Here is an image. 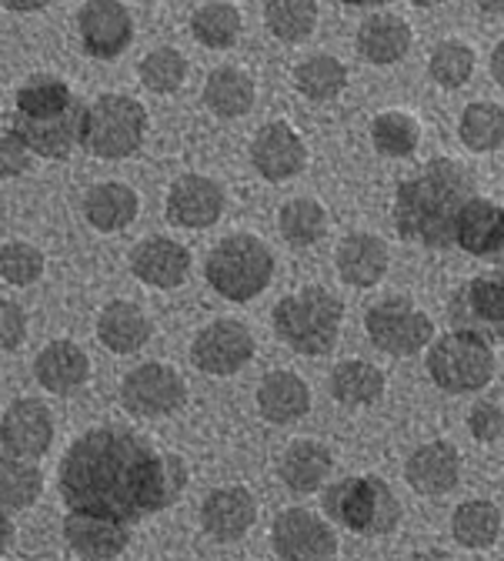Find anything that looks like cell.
<instances>
[{"instance_id":"8d00e7d4","label":"cell","mask_w":504,"mask_h":561,"mask_svg":"<svg viewBox=\"0 0 504 561\" xmlns=\"http://www.w3.org/2000/svg\"><path fill=\"white\" fill-rule=\"evenodd\" d=\"M458 137H461V145L474 154L497 151L504 145V107L488 104V101L468 104L461 121H458Z\"/></svg>"},{"instance_id":"4dcf8cb0","label":"cell","mask_w":504,"mask_h":561,"mask_svg":"<svg viewBox=\"0 0 504 561\" xmlns=\"http://www.w3.org/2000/svg\"><path fill=\"white\" fill-rule=\"evenodd\" d=\"M385 385L388 381H385V371L378 365L357 362V358L341 362L331 371V381H328L334 401H341L344 408H368V404H375L385 394Z\"/></svg>"},{"instance_id":"f546056e","label":"cell","mask_w":504,"mask_h":561,"mask_svg":"<svg viewBox=\"0 0 504 561\" xmlns=\"http://www.w3.org/2000/svg\"><path fill=\"white\" fill-rule=\"evenodd\" d=\"M254 81L241 67H214L204 81V104L218 117H244L254 107Z\"/></svg>"},{"instance_id":"836d02e7","label":"cell","mask_w":504,"mask_h":561,"mask_svg":"<svg viewBox=\"0 0 504 561\" xmlns=\"http://www.w3.org/2000/svg\"><path fill=\"white\" fill-rule=\"evenodd\" d=\"M451 535L461 548H471V551L491 548L501 535V508L484 499H471L458 505L451 515Z\"/></svg>"},{"instance_id":"ffe728a7","label":"cell","mask_w":504,"mask_h":561,"mask_svg":"<svg viewBox=\"0 0 504 561\" xmlns=\"http://www.w3.org/2000/svg\"><path fill=\"white\" fill-rule=\"evenodd\" d=\"M130 274L151 288H181L191 274V251L174 238H144L130 251Z\"/></svg>"},{"instance_id":"1f68e13d","label":"cell","mask_w":504,"mask_h":561,"mask_svg":"<svg viewBox=\"0 0 504 561\" xmlns=\"http://www.w3.org/2000/svg\"><path fill=\"white\" fill-rule=\"evenodd\" d=\"M41 499V471L31 465V458L0 451V508L4 512H24Z\"/></svg>"},{"instance_id":"7a4b0ae2","label":"cell","mask_w":504,"mask_h":561,"mask_svg":"<svg viewBox=\"0 0 504 561\" xmlns=\"http://www.w3.org/2000/svg\"><path fill=\"white\" fill-rule=\"evenodd\" d=\"M474 197V178L455 158H435L404 178L394 194V228L404 241L451 248L461 207Z\"/></svg>"},{"instance_id":"f5cc1de1","label":"cell","mask_w":504,"mask_h":561,"mask_svg":"<svg viewBox=\"0 0 504 561\" xmlns=\"http://www.w3.org/2000/svg\"><path fill=\"white\" fill-rule=\"evenodd\" d=\"M491 264H494L497 271H504V244H501V248H497V251L491 254Z\"/></svg>"},{"instance_id":"2e32d148","label":"cell","mask_w":504,"mask_h":561,"mask_svg":"<svg viewBox=\"0 0 504 561\" xmlns=\"http://www.w3.org/2000/svg\"><path fill=\"white\" fill-rule=\"evenodd\" d=\"M84 111L88 104L75 101L64 114L54 117H14V130L24 137V145L31 148V154H41L47 161H64L75 145H81V127H84Z\"/></svg>"},{"instance_id":"52a82bcc","label":"cell","mask_w":504,"mask_h":561,"mask_svg":"<svg viewBox=\"0 0 504 561\" xmlns=\"http://www.w3.org/2000/svg\"><path fill=\"white\" fill-rule=\"evenodd\" d=\"M427 375L448 394H471L494 378L491 341L471 331H448L427 347Z\"/></svg>"},{"instance_id":"b9f144b4","label":"cell","mask_w":504,"mask_h":561,"mask_svg":"<svg viewBox=\"0 0 504 561\" xmlns=\"http://www.w3.org/2000/svg\"><path fill=\"white\" fill-rule=\"evenodd\" d=\"M137 75H140V84L148 91L174 94V91H181V84L187 78V60L174 47H158L137 64Z\"/></svg>"},{"instance_id":"e575fe53","label":"cell","mask_w":504,"mask_h":561,"mask_svg":"<svg viewBox=\"0 0 504 561\" xmlns=\"http://www.w3.org/2000/svg\"><path fill=\"white\" fill-rule=\"evenodd\" d=\"M318 0H267L264 4V24L271 37L284 44H301L318 27Z\"/></svg>"},{"instance_id":"484cf974","label":"cell","mask_w":504,"mask_h":561,"mask_svg":"<svg viewBox=\"0 0 504 561\" xmlns=\"http://www.w3.org/2000/svg\"><path fill=\"white\" fill-rule=\"evenodd\" d=\"M257 411L271 425H295L311 411V388L295 371H271L257 385Z\"/></svg>"},{"instance_id":"30bf717a","label":"cell","mask_w":504,"mask_h":561,"mask_svg":"<svg viewBox=\"0 0 504 561\" xmlns=\"http://www.w3.org/2000/svg\"><path fill=\"white\" fill-rule=\"evenodd\" d=\"M187 401V385L181 371L161 362L137 365L121 381V404L134 417H164L181 411Z\"/></svg>"},{"instance_id":"7dc6e473","label":"cell","mask_w":504,"mask_h":561,"mask_svg":"<svg viewBox=\"0 0 504 561\" xmlns=\"http://www.w3.org/2000/svg\"><path fill=\"white\" fill-rule=\"evenodd\" d=\"M14 545V522H11V512L0 508V554H8Z\"/></svg>"},{"instance_id":"4316f807","label":"cell","mask_w":504,"mask_h":561,"mask_svg":"<svg viewBox=\"0 0 504 561\" xmlns=\"http://www.w3.org/2000/svg\"><path fill=\"white\" fill-rule=\"evenodd\" d=\"M137 207H140V201H137L134 187H127L121 181L94 184L84 194V218L94 231H104V234L130 228L137 218Z\"/></svg>"},{"instance_id":"db71d44e","label":"cell","mask_w":504,"mask_h":561,"mask_svg":"<svg viewBox=\"0 0 504 561\" xmlns=\"http://www.w3.org/2000/svg\"><path fill=\"white\" fill-rule=\"evenodd\" d=\"M408 4H414V8H435V4H442V0H408Z\"/></svg>"},{"instance_id":"277c9868","label":"cell","mask_w":504,"mask_h":561,"mask_svg":"<svg viewBox=\"0 0 504 561\" xmlns=\"http://www.w3.org/2000/svg\"><path fill=\"white\" fill-rule=\"evenodd\" d=\"M324 515L365 538L391 535L401 522V502L378 474H351L324 491Z\"/></svg>"},{"instance_id":"d6986e66","label":"cell","mask_w":504,"mask_h":561,"mask_svg":"<svg viewBox=\"0 0 504 561\" xmlns=\"http://www.w3.org/2000/svg\"><path fill=\"white\" fill-rule=\"evenodd\" d=\"M254 522H257V502L241 484L210 491L201 505V528L214 541H238L254 528Z\"/></svg>"},{"instance_id":"816d5d0a","label":"cell","mask_w":504,"mask_h":561,"mask_svg":"<svg viewBox=\"0 0 504 561\" xmlns=\"http://www.w3.org/2000/svg\"><path fill=\"white\" fill-rule=\"evenodd\" d=\"M347 8H381V4H391V0H341Z\"/></svg>"},{"instance_id":"d4e9b609","label":"cell","mask_w":504,"mask_h":561,"mask_svg":"<svg viewBox=\"0 0 504 561\" xmlns=\"http://www.w3.org/2000/svg\"><path fill=\"white\" fill-rule=\"evenodd\" d=\"M34 378L50 394H70L91 378V362L75 341H50L34 362Z\"/></svg>"},{"instance_id":"d6a6232c","label":"cell","mask_w":504,"mask_h":561,"mask_svg":"<svg viewBox=\"0 0 504 561\" xmlns=\"http://www.w3.org/2000/svg\"><path fill=\"white\" fill-rule=\"evenodd\" d=\"M277 231L291 248H311L328 234V210L314 197H295L280 207Z\"/></svg>"},{"instance_id":"603a6c76","label":"cell","mask_w":504,"mask_h":561,"mask_svg":"<svg viewBox=\"0 0 504 561\" xmlns=\"http://www.w3.org/2000/svg\"><path fill=\"white\" fill-rule=\"evenodd\" d=\"M331 471H334V455L321 442H311V438L291 442L277 458V478L284 481V488H291L295 495H314V491L324 488Z\"/></svg>"},{"instance_id":"cb8c5ba5","label":"cell","mask_w":504,"mask_h":561,"mask_svg":"<svg viewBox=\"0 0 504 561\" xmlns=\"http://www.w3.org/2000/svg\"><path fill=\"white\" fill-rule=\"evenodd\" d=\"M455 244L471 257L491 261V254L504 244V207L474 194L458 215Z\"/></svg>"},{"instance_id":"7bdbcfd3","label":"cell","mask_w":504,"mask_h":561,"mask_svg":"<svg viewBox=\"0 0 504 561\" xmlns=\"http://www.w3.org/2000/svg\"><path fill=\"white\" fill-rule=\"evenodd\" d=\"M44 274V254L41 248L27 244V241H11L0 248V277L14 288H27L34 280H41Z\"/></svg>"},{"instance_id":"ba28073f","label":"cell","mask_w":504,"mask_h":561,"mask_svg":"<svg viewBox=\"0 0 504 561\" xmlns=\"http://www.w3.org/2000/svg\"><path fill=\"white\" fill-rule=\"evenodd\" d=\"M365 331H368L371 344L391 358L417 355L421 347L435 341V321L404 295L375 301L365 314Z\"/></svg>"},{"instance_id":"4fadbf2b","label":"cell","mask_w":504,"mask_h":561,"mask_svg":"<svg viewBox=\"0 0 504 561\" xmlns=\"http://www.w3.org/2000/svg\"><path fill=\"white\" fill-rule=\"evenodd\" d=\"M251 164L264 181H291L308 164V145L287 121H271L251 140Z\"/></svg>"},{"instance_id":"83f0119b","label":"cell","mask_w":504,"mask_h":561,"mask_svg":"<svg viewBox=\"0 0 504 561\" xmlns=\"http://www.w3.org/2000/svg\"><path fill=\"white\" fill-rule=\"evenodd\" d=\"M98 337L114 355H134L151 341V321L134 301H111L98 314Z\"/></svg>"},{"instance_id":"ac0fdd59","label":"cell","mask_w":504,"mask_h":561,"mask_svg":"<svg viewBox=\"0 0 504 561\" xmlns=\"http://www.w3.org/2000/svg\"><path fill=\"white\" fill-rule=\"evenodd\" d=\"M54 442V414L44 401L21 398L0 414V445L14 455L37 458Z\"/></svg>"},{"instance_id":"3957f363","label":"cell","mask_w":504,"mask_h":561,"mask_svg":"<svg viewBox=\"0 0 504 561\" xmlns=\"http://www.w3.org/2000/svg\"><path fill=\"white\" fill-rule=\"evenodd\" d=\"M271 321H274V334L291 351L321 358L341 337L344 301L321 285H308L280 298L271 311Z\"/></svg>"},{"instance_id":"7c38bea8","label":"cell","mask_w":504,"mask_h":561,"mask_svg":"<svg viewBox=\"0 0 504 561\" xmlns=\"http://www.w3.org/2000/svg\"><path fill=\"white\" fill-rule=\"evenodd\" d=\"M271 545L287 561H324L337 554L334 528L308 508H284L271 525Z\"/></svg>"},{"instance_id":"7402d4cb","label":"cell","mask_w":504,"mask_h":561,"mask_svg":"<svg viewBox=\"0 0 504 561\" xmlns=\"http://www.w3.org/2000/svg\"><path fill=\"white\" fill-rule=\"evenodd\" d=\"M337 274L351 288H375L391 267L388 244L378 234H347L334 254Z\"/></svg>"},{"instance_id":"5b68a950","label":"cell","mask_w":504,"mask_h":561,"mask_svg":"<svg viewBox=\"0 0 504 561\" xmlns=\"http://www.w3.org/2000/svg\"><path fill=\"white\" fill-rule=\"evenodd\" d=\"M207 285L228 301H251L257 298L274 277V254L254 234H231L214 244L204 261Z\"/></svg>"},{"instance_id":"e0dca14e","label":"cell","mask_w":504,"mask_h":561,"mask_svg":"<svg viewBox=\"0 0 504 561\" xmlns=\"http://www.w3.org/2000/svg\"><path fill=\"white\" fill-rule=\"evenodd\" d=\"M404 481L424 499H438L461 481V451L451 442H427L404 461Z\"/></svg>"},{"instance_id":"9a60e30c","label":"cell","mask_w":504,"mask_h":561,"mask_svg":"<svg viewBox=\"0 0 504 561\" xmlns=\"http://www.w3.org/2000/svg\"><path fill=\"white\" fill-rule=\"evenodd\" d=\"M225 215V187L204 174H181L168 191V221L201 231Z\"/></svg>"},{"instance_id":"8fae6325","label":"cell","mask_w":504,"mask_h":561,"mask_svg":"<svg viewBox=\"0 0 504 561\" xmlns=\"http://www.w3.org/2000/svg\"><path fill=\"white\" fill-rule=\"evenodd\" d=\"M254 347L257 344H254V334L248 331V324H241L234 318H221L194 334L191 362L204 375L228 378V375H238L244 365H251Z\"/></svg>"},{"instance_id":"6da1fadb","label":"cell","mask_w":504,"mask_h":561,"mask_svg":"<svg viewBox=\"0 0 504 561\" xmlns=\"http://www.w3.org/2000/svg\"><path fill=\"white\" fill-rule=\"evenodd\" d=\"M67 508L98 512L124 525L164 512L187 488V465L124 428H94L67 448L57 468Z\"/></svg>"},{"instance_id":"8992f818","label":"cell","mask_w":504,"mask_h":561,"mask_svg":"<svg viewBox=\"0 0 504 561\" xmlns=\"http://www.w3.org/2000/svg\"><path fill=\"white\" fill-rule=\"evenodd\" d=\"M148 134V111L130 94H101L84 111L81 148L104 161L130 158Z\"/></svg>"},{"instance_id":"f907efd6","label":"cell","mask_w":504,"mask_h":561,"mask_svg":"<svg viewBox=\"0 0 504 561\" xmlns=\"http://www.w3.org/2000/svg\"><path fill=\"white\" fill-rule=\"evenodd\" d=\"M478 8L484 14H504V0H478Z\"/></svg>"},{"instance_id":"9c48e42d","label":"cell","mask_w":504,"mask_h":561,"mask_svg":"<svg viewBox=\"0 0 504 561\" xmlns=\"http://www.w3.org/2000/svg\"><path fill=\"white\" fill-rule=\"evenodd\" d=\"M448 321L488 341L504 337V271H484L451 295Z\"/></svg>"},{"instance_id":"ab89813d","label":"cell","mask_w":504,"mask_h":561,"mask_svg":"<svg viewBox=\"0 0 504 561\" xmlns=\"http://www.w3.org/2000/svg\"><path fill=\"white\" fill-rule=\"evenodd\" d=\"M474 50L465 44V41H442L435 50H431V60H427V75L438 88L445 91H458L471 81L474 75Z\"/></svg>"},{"instance_id":"60d3db41","label":"cell","mask_w":504,"mask_h":561,"mask_svg":"<svg viewBox=\"0 0 504 561\" xmlns=\"http://www.w3.org/2000/svg\"><path fill=\"white\" fill-rule=\"evenodd\" d=\"M78 98L70 94V88L54 78V75H37L18 91V114L24 117H54L64 114Z\"/></svg>"},{"instance_id":"f6af8a7d","label":"cell","mask_w":504,"mask_h":561,"mask_svg":"<svg viewBox=\"0 0 504 561\" xmlns=\"http://www.w3.org/2000/svg\"><path fill=\"white\" fill-rule=\"evenodd\" d=\"M31 168V148L24 137L11 127L0 130V178H18Z\"/></svg>"},{"instance_id":"bcb514c9","label":"cell","mask_w":504,"mask_h":561,"mask_svg":"<svg viewBox=\"0 0 504 561\" xmlns=\"http://www.w3.org/2000/svg\"><path fill=\"white\" fill-rule=\"evenodd\" d=\"M27 337V314L21 305L0 298V351H14Z\"/></svg>"},{"instance_id":"681fc988","label":"cell","mask_w":504,"mask_h":561,"mask_svg":"<svg viewBox=\"0 0 504 561\" xmlns=\"http://www.w3.org/2000/svg\"><path fill=\"white\" fill-rule=\"evenodd\" d=\"M491 78L504 88V41H497V47L491 54Z\"/></svg>"},{"instance_id":"ee69618b","label":"cell","mask_w":504,"mask_h":561,"mask_svg":"<svg viewBox=\"0 0 504 561\" xmlns=\"http://www.w3.org/2000/svg\"><path fill=\"white\" fill-rule=\"evenodd\" d=\"M468 432L474 435V442L491 445L504 435V411L494 401H478L468 411Z\"/></svg>"},{"instance_id":"44dd1931","label":"cell","mask_w":504,"mask_h":561,"mask_svg":"<svg viewBox=\"0 0 504 561\" xmlns=\"http://www.w3.org/2000/svg\"><path fill=\"white\" fill-rule=\"evenodd\" d=\"M64 538H67L70 551L81 558H94V561L117 558L130 541L124 522L98 515V512H78V508H70L64 518Z\"/></svg>"},{"instance_id":"c3c4849f","label":"cell","mask_w":504,"mask_h":561,"mask_svg":"<svg viewBox=\"0 0 504 561\" xmlns=\"http://www.w3.org/2000/svg\"><path fill=\"white\" fill-rule=\"evenodd\" d=\"M50 0H4L8 11H18V14H34V11H44Z\"/></svg>"},{"instance_id":"d590c367","label":"cell","mask_w":504,"mask_h":561,"mask_svg":"<svg viewBox=\"0 0 504 561\" xmlns=\"http://www.w3.org/2000/svg\"><path fill=\"white\" fill-rule=\"evenodd\" d=\"M295 88L308 101H334L347 88V67L331 54H314L295 67Z\"/></svg>"},{"instance_id":"f35d334b","label":"cell","mask_w":504,"mask_h":561,"mask_svg":"<svg viewBox=\"0 0 504 561\" xmlns=\"http://www.w3.org/2000/svg\"><path fill=\"white\" fill-rule=\"evenodd\" d=\"M371 145L385 158H411L421 145V124L404 111H385L371 121Z\"/></svg>"},{"instance_id":"f1b7e54d","label":"cell","mask_w":504,"mask_h":561,"mask_svg":"<svg viewBox=\"0 0 504 561\" xmlns=\"http://www.w3.org/2000/svg\"><path fill=\"white\" fill-rule=\"evenodd\" d=\"M357 50L375 67L398 64L411 50V27L398 14H375L357 27Z\"/></svg>"},{"instance_id":"5bb4252c","label":"cell","mask_w":504,"mask_h":561,"mask_svg":"<svg viewBox=\"0 0 504 561\" xmlns=\"http://www.w3.org/2000/svg\"><path fill=\"white\" fill-rule=\"evenodd\" d=\"M78 31L91 57L111 60L127 50L134 37V18L121 0H84V8L78 11Z\"/></svg>"},{"instance_id":"74e56055","label":"cell","mask_w":504,"mask_h":561,"mask_svg":"<svg viewBox=\"0 0 504 561\" xmlns=\"http://www.w3.org/2000/svg\"><path fill=\"white\" fill-rule=\"evenodd\" d=\"M191 34L197 44H204L210 50L234 47V41L241 37V11L234 4H225V0L204 4L191 18Z\"/></svg>"}]
</instances>
